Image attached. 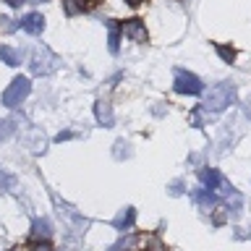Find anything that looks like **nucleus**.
Segmentation results:
<instances>
[{
  "label": "nucleus",
  "instance_id": "1",
  "mask_svg": "<svg viewBox=\"0 0 251 251\" xmlns=\"http://www.w3.org/2000/svg\"><path fill=\"white\" fill-rule=\"evenodd\" d=\"M233 100H235V86L230 81H223V84L212 86V89L207 92V97H204V110L220 113V110H225Z\"/></svg>",
  "mask_w": 251,
  "mask_h": 251
},
{
  "label": "nucleus",
  "instance_id": "2",
  "mask_svg": "<svg viewBox=\"0 0 251 251\" xmlns=\"http://www.w3.org/2000/svg\"><path fill=\"white\" fill-rule=\"evenodd\" d=\"M29 92H31V84H29V78L26 76H16L11 84H8V89L3 92V105L5 107H19L24 100L29 97Z\"/></svg>",
  "mask_w": 251,
  "mask_h": 251
},
{
  "label": "nucleus",
  "instance_id": "3",
  "mask_svg": "<svg viewBox=\"0 0 251 251\" xmlns=\"http://www.w3.org/2000/svg\"><path fill=\"white\" fill-rule=\"evenodd\" d=\"M58 55H52L47 47H37L34 52H31V60H29V68H31V74H37V76H47V74H52L55 68H58Z\"/></svg>",
  "mask_w": 251,
  "mask_h": 251
},
{
  "label": "nucleus",
  "instance_id": "4",
  "mask_svg": "<svg viewBox=\"0 0 251 251\" xmlns=\"http://www.w3.org/2000/svg\"><path fill=\"white\" fill-rule=\"evenodd\" d=\"M173 89H176L178 94H201L204 84H201L199 76H194V74H188V71L178 68L176 78H173Z\"/></svg>",
  "mask_w": 251,
  "mask_h": 251
},
{
  "label": "nucleus",
  "instance_id": "5",
  "mask_svg": "<svg viewBox=\"0 0 251 251\" xmlns=\"http://www.w3.org/2000/svg\"><path fill=\"white\" fill-rule=\"evenodd\" d=\"M123 34L133 39V42H147L149 34H147V26H144V21L141 19H128L123 24Z\"/></svg>",
  "mask_w": 251,
  "mask_h": 251
},
{
  "label": "nucleus",
  "instance_id": "6",
  "mask_svg": "<svg viewBox=\"0 0 251 251\" xmlns=\"http://www.w3.org/2000/svg\"><path fill=\"white\" fill-rule=\"evenodd\" d=\"M21 29L29 31V34H42V29H45L42 13H26V16L21 19Z\"/></svg>",
  "mask_w": 251,
  "mask_h": 251
},
{
  "label": "nucleus",
  "instance_id": "7",
  "mask_svg": "<svg viewBox=\"0 0 251 251\" xmlns=\"http://www.w3.org/2000/svg\"><path fill=\"white\" fill-rule=\"evenodd\" d=\"M94 115H97V121L105 126V128H110V126L115 123V115H113V107H110V102L100 100L97 105H94Z\"/></svg>",
  "mask_w": 251,
  "mask_h": 251
},
{
  "label": "nucleus",
  "instance_id": "8",
  "mask_svg": "<svg viewBox=\"0 0 251 251\" xmlns=\"http://www.w3.org/2000/svg\"><path fill=\"white\" fill-rule=\"evenodd\" d=\"M50 233H52L50 220L37 217L34 223H31V238H34V241H47V238H50Z\"/></svg>",
  "mask_w": 251,
  "mask_h": 251
},
{
  "label": "nucleus",
  "instance_id": "9",
  "mask_svg": "<svg viewBox=\"0 0 251 251\" xmlns=\"http://www.w3.org/2000/svg\"><path fill=\"white\" fill-rule=\"evenodd\" d=\"M133 220H136V209L133 207H126L118 212V217L113 220V225L118 227V230H131L133 227Z\"/></svg>",
  "mask_w": 251,
  "mask_h": 251
},
{
  "label": "nucleus",
  "instance_id": "10",
  "mask_svg": "<svg viewBox=\"0 0 251 251\" xmlns=\"http://www.w3.org/2000/svg\"><path fill=\"white\" fill-rule=\"evenodd\" d=\"M199 180L207 186V191H212V188H217L220 183H223V176H220L215 168H201L199 170Z\"/></svg>",
  "mask_w": 251,
  "mask_h": 251
},
{
  "label": "nucleus",
  "instance_id": "11",
  "mask_svg": "<svg viewBox=\"0 0 251 251\" xmlns=\"http://www.w3.org/2000/svg\"><path fill=\"white\" fill-rule=\"evenodd\" d=\"M194 199H196V204H199L204 212H212V207H217V201H220L212 191H207V188H204V191H199V194L194 196Z\"/></svg>",
  "mask_w": 251,
  "mask_h": 251
},
{
  "label": "nucleus",
  "instance_id": "12",
  "mask_svg": "<svg viewBox=\"0 0 251 251\" xmlns=\"http://www.w3.org/2000/svg\"><path fill=\"white\" fill-rule=\"evenodd\" d=\"M89 8V0H63V11L66 16H78Z\"/></svg>",
  "mask_w": 251,
  "mask_h": 251
},
{
  "label": "nucleus",
  "instance_id": "13",
  "mask_svg": "<svg viewBox=\"0 0 251 251\" xmlns=\"http://www.w3.org/2000/svg\"><path fill=\"white\" fill-rule=\"evenodd\" d=\"M0 60H3L5 66H19L21 55H19V50H13V47H8V45H0Z\"/></svg>",
  "mask_w": 251,
  "mask_h": 251
},
{
  "label": "nucleus",
  "instance_id": "14",
  "mask_svg": "<svg viewBox=\"0 0 251 251\" xmlns=\"http://www.w3.org/2000/svg\"><path fill=\"white\" fill-rule=\"evenodd\" d=\"M105 26H107V31H110V39H107L110 52H118V45H121V29L115 26V21H105Z\"/></svg>",
  "mask_w": 251,
  "mask_h": 251
},
{
  "label": "nucleus",
  "instance_id": "15",
  "mask_svg": "<svg viewBox=\"0 0 251 251\" xmlns=\"http://www.w3.org/2000/svg\"><path fill=\"white\" fill-rule=\"evenodd\" d=\"M215 50H217V55L223 58L225 63H233L235 60V50L233 47H227V45H215Z\"/></svg>",
  "mask_w": 251,
  "mask_h": 251
},
{
  "label": "nucleus",
  "instance_id": "16",
  "mask_svg": "<svg viewBox=\"0 0 251 251\" xmlns=\"http://www.w3.org/2000/svg\"><path fill=\"white\" fill-rule=\"evenodd\" d=\"M13 186H16V178L8 176L5 170H0V191H11Z\"/></svg>",
  "mask_w": 251,
  "mask_h": 251
},
{
  "label": "nucleus",
  "instance_id": "17",
  "mask_svg": "<svg viewBox=\"0 0 251 251\" xmlns=\"http://www.w3.org/2000/svg\"><path fill=\"white\" fill-rule=\"evenodd\" d=\"M11 133H13V123L11 121H0V141L11 139Z\"/></svg>",
  "mask_w": 251,
  "mask_h": 251
},
{
  "label": "nucleus",
  "instance_id": "18",
  "mask_svg": "<svg viewBox=\"0 0 251 251\" xmlns=\"http://www.w3.org/2000/svg\"><path fill=\"white\" fill-rule=\"evenodd\" d=\"M133 243H136V238L131 235V238H123V241H118V243H115V246L110 249V251H128V249L133 246Z\"/></svg>",
  "mask_w": 251,
  "mask_h": 251
},
{
  "label": "nucleus",
  "instance_id": "19",
  "mask_svg": "<svg viewBox=\"0 0 251 251\" xmlns=\"http://www.w3.org/2000/svg\"><path fill=\"white\" fill-rule=\"evenodd\" d=\"M31 251H52V246L47 241H31Z\"/></svg>",
  "mask_w": 251,
  "mask_h": 251
},
{
  "label": "nucleus",
  "instance_id": "20",
  "mask_svg": "<svg viewBox=\"0 0 251 251\" xmlns=\"http://www.w3.org/2000/svg\"><path fill=\"white\" fill-rule=\"evenodd\" d=\"M147 249H149V251H165V246H162L160 238H149V241H147Z\"/></svg>",
  "mask_w": 251,
  "mask_h": 251
},
{
  "label": "nucleus",
  "instance_id": "21",
  "mask_svg": "<svg viewBox=\"0 0 251 251\" xmlns=\"http://www.w3.org/2000/svg\"><path fill=\"white\" fill-rule=\"evenodd\" d=\"M170 194H173V196H178V194H180V180H176V183H170Z\"/></svg>",
  "mask_w": 251,
  "mask_h": 251
},
{
  "label": "nucleus",
  "instance_id": "22",
  "mask_svg": "<svg viewBox=\"0 0 251 251\" xmlns=\"http://www.w3.org/2000/svg\"><path fill=\"white\" fill-rule=\"evenodd\" d=\"M71 136H74L71 131H63V133H58V141H66V139H71Z\"/></svg>",
  "mask_w": 251,
  "mask_h": 251
},
{
  "label": "nucleus",
  "instance_id": "23",
  "mask_svg": "<svg viewBox=\"0 0 251 251\" xmlns=\"http://www.w3.org/2000/svg\"><path fill=\"white\" fill-rule=\"evenodd\" d=\"M5 3H8V5H13V8H19L21 3H26V0H5Z\"/></svg>",
  "mask_w": 251,
  "mask_h": 251
},
{
  "label": "nucleus",
  "instance_id": "24",
  "mask_svg": "<svg viewBox=\"0 0 251 251\" xmlns=\"http://www.w3.org/2000/svg\"><path fill=\"white\" fill-rule=\"evenodd\" d=\"M246 115L251 118V100H249V105H246Z\"/></svg>",
  "mask_w": 251,
  "mask_h": 251
},
{
  "label": "nucleus",
  "instance_id": "25",
  "mask_svg": "<svg viewBox=\"0 0 251 251\" xmlns=\"http://www.w3.org/2000/svg\"><path fill=\"white\" fill-rule=\"evenodd\" d=\"M128 3H131V5H139V3H141V0H128Z\"/></svg>",
  "mask_w": 251,
  "mask_h": 251
},
{
  "label": "nucleus",
  "instance_id": "26",
  "mask_svg": "<svg viewBox=\"0 0 251 251\" xmlns=\"http://www.w3.org/2000/svg\"><path fill=\"white\" fill-rule=\"evenodd\" d=\"M31 3H45V0H31Z\"/></svg>",
  "mask_w": 251,
  "mask_h": 251
}]
</instances>
